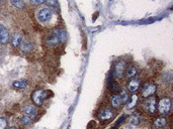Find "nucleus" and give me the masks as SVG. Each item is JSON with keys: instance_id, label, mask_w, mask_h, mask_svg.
<instances>
[{"instance_id": "obj_1", "label": "nucleus", "mask_w": 173, "mask_h": 129, "mask_svg": "<svg viewBox=\"0 0 173 129\" xmlns=\"http://www.w3.org/2000/svg\"><path fill=\"white\" fill-rule=\"evenodd\" d=\"M50 92L46 90H36L32 94V100L36 106H42L47 98H49Z\"/></svg>"}, {"instance_id": "obj_2", "label": "nucleus", "mask_w": 173, "mask_h": 129, "mask_svg": "<svg viewBox=\"0 0 173 129\" xmlns=\"http://www.w3.org/2000/svg\"><path fill=\"white\" fill-rule=\"evenodd\" d=\"M171 110V100L168 97H163L158 103V112L161 115L169 114Z\"/></svg>"}, {"instance_id": "obj_3", "label": "nucleus", "mask_w": 173, "mask_h": 129, "mask_svg": "<svg viewBox=\"0 0 173 129\" xmlns=\"http://www.w3.org/2000/svg\"><path fill=\"white\" fill-rule=\"evenodd\" d=\"M157 91V86L155 84H151V83H147L143 86V89H142L141 95L143 98L147 99V98L151 97L155 94V92Z\"/></svg>"}, {"instance_id": "obj_4", "label": "nucleus", "mask_w": 173, "mask_h": 129, "mask_svg": "<svg viewBox=\"0 0 173 129\" xmlns=\"http://www.w3.org/2000/svg\"><path fill=\"white\" fill-rule=\"evenodd\" d=\"M144 108L150 114H155L157 111V100L155 97H151L144 103Z\"/></svg>"}, {"instance_id": "obj_5", "label": "nucleus", "mask_w": 173, "mask_h": 129, "mask_svg": "<svg viewBox=\"0 0 173 129\" xmlns=\"http://www.w3.org/2000/svg\"><path fill=\"white\" fill-rule=\"evenodd\" d=\"M113 115H114V113H113V111L111 110L110 108H103L101 109L100 111L98 112V119L101 121H107V120H110L111 118L113 117Z\"/></svg>"}, {"instance_id": "obj_6", "label": "nucleus", "mask_w": 173, "mask_h": 129, "mask_svg": "<svg viewBox=\"0 0 173 129\" xmlns=\"http://www.w3.org/2000/svg\"><path fill=\"white\" fill-rule=\"evenodd\" d=\"M51 17H52V12H51V10L48 9V8L41 9L38 13V20L41 21L42 23L48 22V21L51 19Z\"/></svg>"}, {"instance_id": "obj_7", "label": "nucleus", "mask_w": 173, "mask_h": 129, "mask_svg": "<svg viewBox=\"0 0 173 129\" xmlns=\"http://www.w3.org/2000/svg\"><path fill=\"white\" fill-rule=\"evenodd\" d=\"M22 112L24 113V115H28L30 118H34L38 115V109L32 104H26L22 108Z\"/></svg>"}, {"instance_id": "obj_8", "label": "nucleus", "mask_w": 173, "mask_h": 129, "mask_svg": "<svg viewBox=\"0 0 173 129\" xmlns=\"http://www.w3.org/2000/svg\"><path fill=\"white\" fill-rule=\"evenodd\" d=\"M125 71H126V63L123 61H120L115 63L114 66V75L118 78H123L125 75Z\"/></svg>"}, {"instance_id": "obj_9", "label": "nucleus", "mask_w": 173, "mask_h": 129, "mask_svg": "<svg viewBox=\"0 0 173 129\" xmlns=\"http://www.w3.org/2000/svg\"><path fill=\"white\" fill-rule=\"evenodd\" d=\"M167 123H168V120H167L165 117H158L154 120V128L156 129H162L164 127L167 126Z\"/></svg>"}, {"instance_id": "obj_10", "label": "nucleus", "mask_w": 173, "mask_h": 129, "mask_svg": "<svg viewBox=\"0 0 173 129\" xmlns=\"http://www.w3.org/2000/svg\"><path fill=\"white\" fill-rule=\"evenodd\" d=\"M9 40V32L5 27H0V43L6 45Z\"/></svg>"}, {"instance_id": "obj_11", "label": "nucleus", "mask_w": 173, "mask_h": 129, "mask_svg": "<svg viewBox=\"0 0 173 129\" xmlns=\"http://www.w3.org/2000/svg\"><path fill=\"white\" fill-rule=\"evenodd\" d=\"M139 87H140V81L138 80V79H132L128 84L129 91L132 92V93L137 92L138 89H139Z\"/></svg>"}, {"instance_id": "obj_12", "label": "nucleus", "mask_w": 173, "mask_h": 129, "mask_svg": "<svg viewBox=\"0 0 173 129\" xmlns=\"http://www.w3.org/2000/svg\"><path fill=\"white\" fill-rule=\"evenodd\" d=\"M53 33L57 36L59 42H65L67 40V33H66V31H65V30L56 29V30H54Z\"/></svg>"}, {"instance_id": "obj_13", "label": "nucleus", "mask_w": 173, "mask_h": 129, "mask_svg": "<svg viewBox=\"0 0 173 129\" xmlns=\"http://www.w3.org/2000/svg\"><path fill=\"white\" fill-rule=\"evenodd\" d=\"M123 101H122V98H120V95H113L112 98H111V105H112V107L114 109H118L122 107L123 105Z\"/></svg>"}, {"instance_id": "obj_14", "label": "nucleus", "mask_w": 173, "mask_h": 129, "mask_svg": "<svg viewBox=\"0 0 173 129\" xmlns=\"http://www.w3.org/2000/svg\"><path fill=\"white\" fill-rule=\"evenodd\" d=\"M22 33L16 32V33L13 34L12 38H11V45H12V47H19V45H20V43H22Z\"/></svg>"}, {"instance_id": "obj_15", "label": "nucleus", "mask_w": 173, "mask_h": 129, "mask_svg": "<svg viewBox=\"0 0 173 129\" xmlns=\"http://www.w3.org/2000/svg\"><path fill=\"white\" fill-rule=\"evenodd\" d=\"M12 86L13 88H15V89L17 90H22L24 89V88H26V86H28V81L24 80V79H22V80H16L12 83Z\"/></svg>"}, {"instance_id": "obj_16", "label": "nucleus", "mask_w": 173, "mask_h": 129, "mask_svg": "<svg viewBox=\"0 0 173 129\" xmlns=\"http://www.w3.org/2000/svg\"><path fill=\"white\" fill-rule=\"evenodd\" d=\"M138 102V96L137 95H132L131 97H129L128 101H127V108L128 109H132L134 108L136 104Z\"/></svg>"}, {"instance_id": "obj_17", "label": "nucleus", "mask_w": 173, "mask_h": 129, "mask_svg": "<svg viewBox=\"0 0 173 129\" xmlns=\"http://www.w3.org/2000/svg\"><path fill=\"white\" fill-rule=\"evenodd\" d=\"M130 122L132 125H135V126H137V125H139L140 123H141V116H140L139 114H133L132 116H131L130 118Z\"/></svg>"}, {"instance_id": "obj_18", "label": "nucleus", "mask_w": 173, "mask_h": 129, "mask_svg": "<svg viewBox=\"0 0 173 129\" xmlns=\"http://www.w3.org/2000/svg\"><path fill=\"white\" fill-rule=\"evenodd\" d=\"M19 122L22 123V125H24V126H28V125H30L32 123V118H30L28 115H24V116L20 117Z\"/></svg>"}, {"instance_id": "obj_19", "label": "nucleus", "mask_w": 173, "mask_h": 129, "mask_svg": "<svg viewBox=\"0 0 173 129\" xmlns=\"http://www.w3.org/2000/svg\"><path fill=\"white\" fill-rule=\"evenodd\" d=\"M109 89H110V91L112 92V93H115V94L120 93V92L122 91L120 85L116 82H110V84H109Z\"/></svg>"}, {"instance_id": "obj_20", "label": "nucleus", "mask_w": 173, "mask_h": 129, "mask_svg": "<svg viewBox=\"0 0 173 129\" xmlns=\"http://www.w3.org/2000/svg\"><path fill=\"white\" fill-rule=\"evenodd\" d=\"M32 49H34V47H32V43L28 42V41H26L24 45H22V51L24 53H28L30 51H32Z\"/></svg>"}, {"instance_id": "obj_21", "label": "nucleus", "mask_w": 173, "mask_h": 129, "mask_svg": "<svg viewBox=\"0 0 173 129\" xmlns=\"http://www.w3.org/2000/svg\"><path fill=\"white\" fill-rule=\"evenodd\" d=\"M47 42H48V45H58V43H59V40H58L57 36H56L55 34L52 33L51 35L48 37Z\"/></svg>"}, {"instance_id": "obj_22", "label": "nucleus", "mask_w": 173, "mask_h": 129, "mask_svg": "<svg viewBox=\"0 0 173 129\" xmlns=\"http://www.w3.org/2000/svg\"><path fill=\"white\" fill-rule=\"evenodd\" d=\"M136 75H137V69H136V67H134V66L129 67L128 70H127V77L133 78V77H135Z\"/></svg>"}, {"instance_id": "obj_23", "label": "nucleus", "mask_w": 173, "mask_h": 129, "mask_svg": "<svg viewBox=\"0 0 173 129\" xmlns=\"http://www.w3.org/2000/svg\"><path fill=\"white\" fill-rule=\"evenodd\" d=\"M11 2V4L16 8H24V2L22 0H9Z\"/></svg>"}, {"instance_id": "obj_24", "label": "nucleus", "mask_w": 173, "mask_h": 129, "mask_svg": "<svg viewBox=\"0 0 173 129\" xmlns=\"http://www.w3.org/2000/svg\"><path fill=\"white\" fill-rule=\"evenodd\" d=\"M46 3H47L48 6L52 7V8H57L59 6L58 0H46Z\"/></svg>"}, {"instance_id": "obj_25", "label": "nucleus", "mask_w": 173, "mask_h": 129, "mask_svg": "<svg viewBox=\"0 0 173 129\" xmlns=\"http://www.w3.org/2000/svg\"><path fill=\"white\" fill-rule=\"evenodd\" d=\"M120 98H122V101L123 103H126L127 101H128L129 97H128V93H127V91H125V90H122L120 91Z\"/></svg>"}, {"instance_id": "obj_26", "label": "nucleus", "mask_w": 173, "mask_h": 129, "mask_svg": "<svg viewBox=\"0 0 173 129\" xmlns=\"http://www.w3.org/2000/svg\"><path fill=\"white\" fill-rule=\"evenodd\" d=\"M7 128V120L3 117H0V129Z\"/></svg>"}, {"instance_id": "obj_27", "label": "nucleus", "mask_w": 173, "mask_h": 129, "mask_svg": "<svg viewBox=\"0 0 173 129\" xmlns=\"http://www.w3.org/2000/svg\"><path fill=\"white\" fill-rule=\"evenodd\" d=\"M45 1L46 0H30V3H32V5H40L45 2Z\"/></svg>"}, {"instance_id": "obj_28", "label": "nucleus", "mask_w": 173, "mask_h": 129, "mask_svg": "<svg viewBox=\"0 0 173 129\" xmlns=\"http://www.w3.org/2000/svg\"><path fill=\"white\" fill-rule=\"evenodd\" d=\"M125 119H126V116H125V115H123V116L120 117V118L118 120V122H116V124H115V126H118V125H120V124H122L123 121H124Z\"/></svg>"}, {"instance_id": "obj_29", "label": "nucleus", "mask_w": 173, "mask_h": 129, "mask_svg": "<svg viewBox=\"0 0 173 129\" xmlns=\"http://www.w3.org/2000/svg\"><path fill=\"white\" fill-rule=\"evenodd\" d=\"M9 129H17V128H16V127H10Z\"/></svg>"}, {"instance_id": "obj_30", "label": "nucleus", "mask_w": 173, "mask_h": 129, "mask_svg": "<svg viewBox=\"0 0 173 129\" xmlns=\"http://www.w3.org/2000/svg\"><path fill=\"white\" fill-rule=\"evenodd\" d=\"M110 129H115V128H110Z\"/></svg>"}, {"instance_id": "obj_31", "label": "nucleus", "mask_w": 173, "mask_h": 129, "mask_svg": "<svg viewBox=\"0 0 173 129\" xmlns=\"http://www.w3.org/2000/svg\"><path fill=\"white\" fill-rule=\"evenodd\" d=\"M0 27H1V24H0Z\"/></svg>"}]
</instances>
